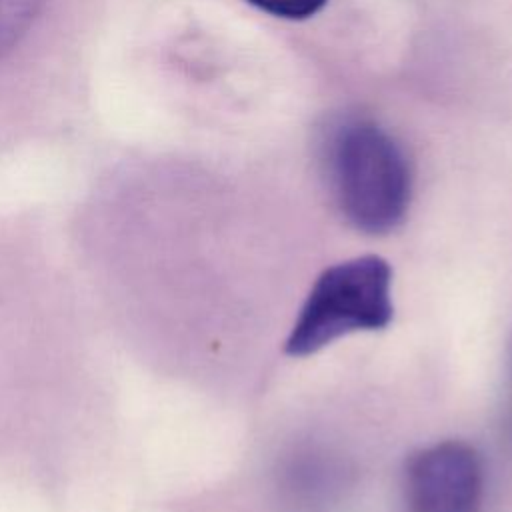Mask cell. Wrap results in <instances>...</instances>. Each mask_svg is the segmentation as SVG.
<instances>
[{
	"label": "cell",
	"instance_id": "1",
	"mask_svg": "<svg viewBox=\"0 0 512 512\" xmlns=\"http://www.w3.org/2000/svg\"><path fill=\"white\" fill-rule=\"evenodd\" d=\"M328 174L336 202L356 230L386 234L404 220L410 170L400 146L378 124H340L328 142Z\"/></svg>",
	"mask_w": 512,
	"mask_h": 512
},
{
	"label": "cell",
	"instance_id": "2",
	"mask_svg": "<svg viewBox=\"0 0 512 512\" xmlns=\"http://www.w3.org/2000/svg\"><path fill=\"white\" fill-rule=\"evenodd\" d=\"M392 270L382 256L366 254L326 268L310 288L286 338L290 356H310L330 342L390 324Z\"/></svg>",
	"mask_w": 512,
	"mask_h": 512
},
{
	"label": "cell",
	"instance_id": "3",
	"mask_svg": "<svg viewBox=\"0 0 512 512\" xmlns=\"http://www.w3.org/2000/svg\"><path fill=\"white\" fill-rule=\"evenodd\" d=\"M404 490L408 512H480V456L460 440L426 446L410 456Z\"/></svg>",
	"mask_w": 512,
	"mask_h": 512
},
{
	"label": "cell",
	"instance_id": "4",
	"mask_svg": "<svg viewBox=\"0 0 512 512\" xmlns=\"http://www.w3.org/2000/svg\"><path fill=\"white\" fill-rule=\"evenodd\" d=\"M44 0H0V58L26 34Z\"/></svg>",
	"mask_w": 512,
	"mask_h": 512
},
{
	"label": "cell",
	"instance_id": "5",
	"mask_svg": "<svg viewBox=\"0 0 512 512\" xmlns=\"http://www.w3.org/2000/svg\"><path fill=\"white\" fill-rule=\"evenodd\" d=\"M246 2L278 18L304 20L314 16L318 10H322L328 0H246Z\"/></svg>",
	"mask_w": 512,
	"mask_h": 512
}]
</instances>
